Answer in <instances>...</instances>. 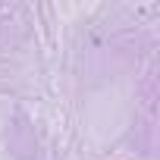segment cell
I'll return each instance as SVG.
<instances>
[]
</instances>
